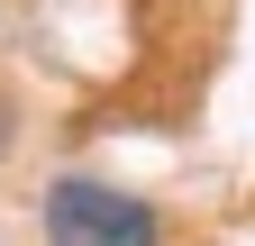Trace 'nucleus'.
I'll use <instances>...</instances> for the list:
<instances>
[{
    "instance_id": "f257e3e1",
    "label": "nucleus",
    "mask_w": 255,
    "mask_h": 246,
    "mask_svg": "<svg viewBox=\"0 0 255 246\" xmlns=\"http://www.w3.org/2000/svg\"><path fill=\"white\" fill-rule=\"evenodd\" d=\"M46 246H155V210L91 173H64L46 192Z\"/></svg>"
},
{
    "instance_id": "f03ea898",
    "label": "nucleus",
    "mask_w": 255,
    "mask_h": 246,
    "mask_svg": "<svg viewBox=\"0 0 255 246\" xmlns=\"http://www.w3.org/2000/svg\"><path fill=\"white\" fill-rule=\"evenodd\" d=\"M0 146H9V119H0Z\"/></svg>"
}]
</instances>
